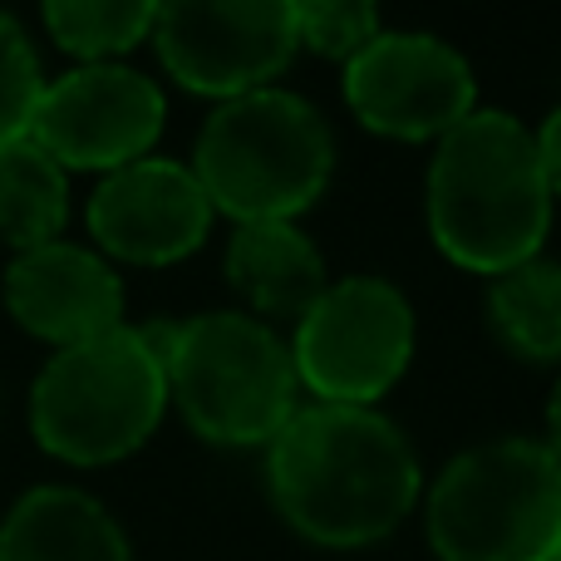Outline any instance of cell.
Returning <instances> with one entry per match:
<instances>
[{
    "label": "cell",
    "mask_w": 561,
    "mask_h": 561,
    "mask_svg": "<svg viewBox=\"0 0 561 561\" xmlns=\"http://www.w3.org/2000/svg\"><path fill=\"white\" fill-rule=\"evenodd\" d=\"M428 237L454 266L503 276L542 256L552 187L537 134L507 108H473L448 128L428 163Z\"/></svg>",
    "instance_id": "2"
},
{
    "label": "cell",
    "mask_w": 561,
    "mask_h": 561,
    "mask_svg": "<svg viewBox=\"0 0 561 561\" xmlns=\"http://www.w3.org/2000/svg\"><path fill=\"white\" fill-rule=\"evenodd\" d=\"M69 222V173L35 144L15 138L0 148V237L15 252L59 242Z\"/></svg>",
    "instance_id": "16"
},
{
    "label": "cell",
    "mask_w": 561,
    "mask_h": 561,
    "mask_svg": "<svg viewBox=\"0 0 561 561\" xmlns=\"http://www.w3.org/2000/svg\"><path fill=\"white\" fill-rule=\"evenodd\" d=\"M0 296L30 335L55 340V350L124 325V280L108 256L65 237L10 256Z\"/></svg>",
    "instance_id": "12"
},
{
    "label": "cell",
    "mask_w": 561,
    "mask_h": 561,
    "mask_svg": "<svg viewBox=\"0 0 561 561\" xmlns=\"http://www.w3.org/2000/svg\"><path fill=\"white\" fill-rule=\"evenodd\" d=\"M557 561H561V552H557Z\"/></svg>",
    "instance_id": "22"
},
{
    "label": "cell",
    "mask_w": 561,
    "mask_h": 561,
    "mask_svg": "<svg viewBox=\"0 0 561 561\" xmlns=\"http://www.w3.org/2000/svg\"><path fill=\"white\" fill-rule=\"evenodd\" d=\"M39 94H45V75H39L35 45L25 25L10 10H0V148L30 134Z\"/></svg>",
    "instance_id": "18"
},
{
    "label": "cell",
    "mask_w": 561,
    "mask_h": 561,
    "mask_svg": "<svg viewBox=\"0 0 561 561\" xmlns=\"http://www.w3.org/2000/svg\"><path fill=\"white\" fill-rule=\"evenodd\" d=\"M193 173L213 213L247 222H296L330 187L335 134L310 99L290 89H256L227 99L203 118Z\"/></svg>",
    "instance_id": "3"
},
{
    "label": "cell",
    "mask_w": 561,
    "mask_h": 561,
    "mask_svg": "<svg viewBox=\"0 0 561 561\" xmlns=\"http://www.w3.org/2000/svg\"><path fill=\"white\" fill-rule=\"evenodd\" d=\"M345 104L369 134L424 144L478 108L473 65L428 30H379L345 65Z\"/></svg>",
    "instance_id": "10"
},
{
    "label": "cell",
    "mask_w": 561,
    "mask_h": 561,
    "mask_svg": "<svg viewBox=\"0 0 561 561\" xmlns=\"http://www.w3.org/2000/svg\"><path fill=\"white\" fill-rule=\"evenodd\" d=\"M227 280L247 296L256 320H300L325 296V256L296 222H247L227 242Z\"/></svg>",
    "instance_id": "14"
},
{
    "label": "cell",
    "mask_w": 561,
    "mask_h": 561,
    "mask_svg": "<svg viewBox=\"0 0 561 561\" xmlns=\"http://www.w3.org/2000/svg\"><path fill=\"white\" fill-rule=\"evenodd\" d=\"M266 488L286 527L330 552L385 542L419 503V454L379 409L310 404L266 444Z\"/></svg>",
    "instance_id": "1"
},
{
    "label": "cell",
    "mask_w": 561,
    "mask_h": 561,
    "mask_svg": "<svg viewBox=\"0 0 561 561\" xmlns=\"http://www.w3.org/2000/svg\"><path fill=\"white\" fill-rule=\"evenodd\" d=\"M39 15L59 49L84 55V65H94L153 39L158 5L153 0H49Z\"/></svg>",
    "instance_id": "17"
},
{
    "label": "cell",
    "mask_w": 561,
    "mask_h": 561,
    "mask_svg": "<svg viewBox=\"0 0 561 561\" xmlns=\"http://www.w3.org/2000/svg\"><path fill=\"white\" fill-rule=\"evenodd\" d=\"M168 404L193 434L222 448L272 444L296 414V359L266 320L247 310H203L173 320L163 350Z\"/></svg>",
    "instance_id": "5"
},
{
    "label": "cell",
    "mask_w": 561,
    "mask_h": 561,
    "mask_svg": "<svg viewBox=\"0 0 561 561\" xmlns=\"http://www.w3.org/2000/svg\"><path fill=\"white\" fill-rule=\"evenodd\" d=\"M414 306L385 276H340L296 320L290 359L316 404L375 409L414 359Z\"/></svg>",
    "instance_id": "7"
},
{
    "label": "cell",
    "mask_w": 561,
    "mask_h": 561,
    "mask_svg": "<svg viewBox=\"0 0 561 561\" xmlns=\"http://www.w3.org/2000/svg\"><path fill=\"white\" fill-rule=\"evenodd\" d=\"M89 237L118 262L168 266L207 242L213 203L197 183L193 163L178 158H138L99 178L84 207Z\"/></svg>",
    "instance_id": "11"
},
{
    "label": "cell",
    "mask_w": 561,
    "mask_h": 561,
    "mask_svg": "<svg viewBox=\"0 0 561 561\" xmlns=\"http://www.w3.org/2000/svg\"><path fill=\"white\" fill-rule=\"evenodd\" d=\"M153 49L163 69L217 104L272 89L300 49L290 0H173L158 5Z\"/></svg>",
    "instance_id": "8"
},
{
    "label": "cell",
    "mask_w": 561,
    "mask_h": 561,
    "mask_svg": "<svg viewBox=\"0 0 561 561\" xmlns=\"http://www.w3.org/2000/svg\"><path fill=\"white\" fill-rule=\"evenodd\" d=\"M488 325L497 345L533 365L561 359V266L557 262H523L513 272L488 280Z\"/></svg>",
    "instance_id": "15"
},
{
    "label": "cell",
    "mask_w": 561,
    "mask_h": 561,
    "mask_svg": "<svg viewBox=\"0 0 561 561\" xmlns=\"http://www.w3.org/2000/svg\"><path fill=\"white\" fill-rule=\"evenodd\" d=\"M537 134V153H542V173H547V187H552V197H561V108L542 118V128H533Z\"/></svg>",
    "instance_id": "20"
},
{
    "label": "cell",
    "mask_w": 561,
    "mask_h": 561,
    "mask_svg": "<svg viewBox=\"0 0 561 561\" xmlns=\"http://www.w3.org/2000/svg\"><path fill=\"white\" fill-rule=\"evenodd\" d=\"M0 561H134V547L94 493L39 483L0 517Z\"/></svg>",
    "instance_id": "13"
},
{
    "label": "cell",
    "mask_w": 561,
    "mask_h": 561,
    "mask_svg": "<svg viewBox=\"0 0 561 561\" xmlns=\"http://www.w3.org/2000/svg\"><path fill=\"white\" fill-rule=\"evenodd\" d=\"M424 533L438 561H557L561 458L542 438H493L438 473Z\"/></svg>",
    "instance_id": "6"
},
{
    "label": "cell",
    "mask_w": 561,
    "mask_h": 561,
    "mask_svg": "<svg viewBox=\"0 0 561 561\" xmlns=\"http://www.w3.org/2000/svg\"><path fill=\"white\" fill-rule=\"evenodd\" d=\"M296 30L306 49L350 65L385 25L369 0H310V5H296Z\"/></svg>",
    "instance_id": "19"
},
{
    "label": "cell",
    "mask_w": 561,
    "mask_h": 561,
    "mask_svg": "<svg viewBox=\"0 0 561 561\" xmlns=\"http://www.w3.org/2000/svg\"><path fill=\"white\" fill-rule=\"evenodd\" d=\"M542 444L561 458V379H557V389H552V404H547V438H542Z\"/></svg>",
    "instance_id": "21"
},
{
    "label": "cell",
    "mask_w": 561,
    "mask_h": 561,
    "mask_svg": "<svg viewBox=\"0 0 561 561\" xmlns=\"http://www.w3.org/2000/svg\"><path fill=\"white\" fill-rule=\"evenodd\" d=\"M168 409V369L138 325L65 345L30 385V434L45 454L94 468L153 438Z\"/></svg>",
    "instance_id": "4"
},
{
    "label": "cell",
    "mask_w": 561,
    "mask_h": 561,
    "mask_svg": "<svg viewBox=\"0 0 561 561\" xmlns=\"http://www.w3.org/2000/svg\"><path fill=\"white\" fill-rule=\"evenodd\" d=\"M168 118V99L158 79L124 59L75 65L59 79H45V94L30 118V138L59 168L114 173L124 163L153 153Z\"/></svg>",
    "instance_id": "9"
}]
</instances>
